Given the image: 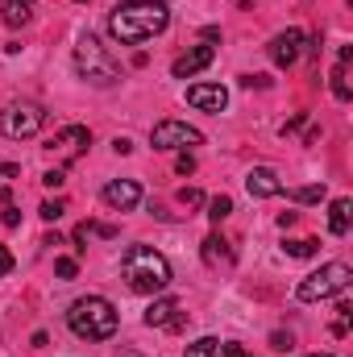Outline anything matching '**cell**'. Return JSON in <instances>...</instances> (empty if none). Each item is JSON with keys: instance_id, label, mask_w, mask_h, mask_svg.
<instances>
[{"instance_id": "obj_1", "label": "cell", "mask_w": 353, "mask_h": 357, "mask_svg": "<svg viewBox=\"0 0 353 357\" xmlns=\"http://www.w3.org/2000/svg\"><path fill=\"white\" fill-rule=\"evenodd\" d=\"M171 25V8L163 0H125L108 13V33L121 46H142L158 33H167Z\"/></svg>"}, {"instance_id": "obj_2", "label": "cell", "mask_w": 353, "mask_h": 357, "mask_svg": "<svg viewBox=\"0 0 353 357\" xmlns=\"http://www.w3.org/2000/svg\"><path fill=\"white\" fill-rule=\"evenodd\" d=\"M121 274H125L129 291H137V295H163L175 278L171 262L154 245H129L125 258H121Z\"/></svg>"}, {"instance_id": "obj_3", "label": "cell", "mask_w": 353, "mask_h": 357, "mask_svg": "<svg viewBox=\"0 0 353 357\" xmlns=\"http://www.w3.org/2000/svg\"><path fill=\"white\" fill-rule=\"evenodd\" d=\"M67 328L80 341H108V337H117L121 316H117L112 299H104V295H80L67 307Z\"/></svg>"}, {"instance_id": "obj_4", "label": "cell", "mask_w": 353, "mask_h": 357, "mask_svg": "<svg viewBox=\"0 0 353 357\" xmlns=\"http://www.w3.org/2000/svg\"><path fill=\"white\" fill-rule=\"evenodd\" d=\"M75 71H80V79H88L91 88H112V84H121V63L108 54V46H100V38H91L84 33L80 42H75Z\"/></svg>"}, {"instance_id": "obj_5", "label": "cell", "mask_w": 353, "mask_h": 357, "mask_svg": "<svg viewBox=\"0 0 353 357\" xmlns=\"http://www.w3.org/2000/svg\"><path fill=\"white\" fill-rule=\"evenodd\" d=\"M353 282V270L345 262H324L320 270H312L303 282H299V303H324L333 295H345V287Z\"/></svg>"}, {"instance_id": "obj_6", "label": "cell", "mask_w": 353, "mask_h": 357, "mask_svg": "<svg viewBox=\"0 0 353 357\" xmlns=\"http://www.w3.org/2000/svg\"><path fill=\"white\" fill-rule=\"evenodd\" d=\"M46 125V108L33 104V100H13L0 108V133L8 142H25V137H38Z\"/></svg>"}, {"instance_id": "obj_7", "label": "cell", "mask_w": 353, "mask_h": 357, "mask_svg": "<svg viewBox=\"0 0 353 357\" xmlns=\"http://www.w3.org/2000/svg\"><path fill=\"white\" fill-rule=\"evenodd\" d=\"M150 146L154 150H187V146H204V133L187 121H158L150 129Z\"/></svg>"}, {"instance_id": "obj_8", "label": "cell", "mask_w": 353, "mask_h": 357, "mask_svg": "<svg viewBox=\"0 0 353 357\" xmlns=\"http://www.w3.org/2000/svg\"><path fill=\"white\" fill-rule=\"evenodd\" d=\"M303 42H308V33L291 25V29H283V33H274V38H270L266 54H270V63H274V67H295V63H299V54H303Z\"/></svg>"}, {"instance_id": "obj_9", "label": "cell", "mask_w": 353, "mask_h": 357, "mask_svg": "<svg viewBox=\"0 0 353 357\" xmlns=\"http://www.w3.org/2000/svg\"><path fill=\"white\" fill-rule=\"evenodd\" d=\"M88 146H91V129H84V125H67V129H59V133L46 142V150L59 154L63 162H75Z\"/></svg>"}, {"instance_id": "obj_10", "label": "cell", "mask_w": 353, "mask_h": 357, "mask_svg": "<svg viewBox=\"0 0 353 357\" xmlns=\"http://www.w3.org/2000/svg\"><path fill=\"white\" fill-rule=\"evenodd\" d=\"M100 199H104L112 212H133V208L142 204V183H137V178H108L104 191H100Z\"/></svg>"}, {"instance_id": "obj_11", "label": "cell", "mask_w": 353, "mask_h": 357, "mask_svg": "<svg viewBox=\"0 0 353 357\" xmlns=\"http://www.w3.org/2000/svg\"><path fill=\"white\" fill-rule=\"evenodd\" d=\"M187 104L200 108V112H225L229 91L220 88V84H191V88H187Z\"/></svg>"}, {"instance_id": "obj_12", "label": "cell", "mask_w": 353, "mask_h": 357, "mask_svg": "<svg viewBox=\"0 0 353 357\" xmlns=\"http://www.w3.org/2000/svg\"><path fill=\"white\" fill-rule=\"evenodd\" d=\"M212 59H216L212 46H191L187 54H179L175 63H171V75H175V79H191V75H200Z\"/></svg>"}, {"instance_id": "obj_13", "label": "cell", "mask_w": 353, "mask_h": 357, "mask_svg": "<svg viewBox=\"0 0 353 357\" xmlns=\"http://www.w3.org/2000/svg\"><path fill=\"white\" fill-rule=\"evenodd\" d=\"M179 316H183V303H179L175 295H163V299H154V303L146 307V316H142V320H146L150 328H171Z\"/></svg>"}, {"instance_id": "obj_14", "label": "cell", "mask_w": 353, "mask_h": 357, "mask_svg": "<svg viewBox=\"0 0 353 357\" xmlns=\"http://www.w3.org/2000/svg\"><path fill=\"white\" fill-rule=\"evenodd\" d=\"M246 191L258 195V199H270V195H283L287 187H283V178L274 175L270 167H254V171L246 175Z\"/></svg>"}, {"instance_id": "obj_15", "label": "cell", "mask_w": 353, "mask_h": 357, "mask_svg": "<svg viewBox=\"0 0 353 357\" xmlns=\"http://www.w3.org/2000/svg\"><path fill=\"white\" fill-rule=\"evenodd\" d=\"M200 258H204V266H233V245L220 237V233H208L204 241H200Z\"/></svg>"}, {"instance_id": "obj_16", "label": "cell", "mask_w": 353, "mask_h": 357, "mask_svg": "<svg viewBox=\"0 0 353 357\" xmlns=\"http://www.w3.org/2000/svg\"><path fill=\"white\" fill-rule=\"evenodd\" d=\"M33 13H38V0H0V17H4V25H8V29L29 25V21H33Z\"/></svg>"}, {"instance_id": "obj_17", "label": "cell", "mask_w": 353, "mask_h": 357, "mask_svg": "<svg viewBox=\"0 0 353 357\" xmlns=\"http://www.w3.org/2000/svg\"><path fill=\"white\" fill-rule=\"evenodd\" d=\"M350 220H353V199L350 195L333 199V204H329V233H333V237H345V233H350Z\"/></svg>"}, {"instance_id": "obj_18", "label": "cell", "mask_w": 353, "mask_h": 357, "mask_svg": "<svg viewBox=\"0 0 353 357\" xmlns=\"http://www.w3.org/2000/svg\"><path fill=\"white\" fill-rule=\"evenodd\" d=\"M283 250H287V258H316V254H320V241H316V237H295V241H287Z\"/></svg>"}, {"instance_id": "obj_19", "label": "cell", "mask_w": 353, "mask_h": 357, "mask_svg": "<svg viewBox=\"0 0 353 357\" xmlns=\"http://www.w3.org/2000/svg\"><path fill=\"white\" fill-rule=\"evenodd\" d=\"M291 199H295V204H324L329 191H324V183H308V187H295Z\"/></svg>"}, {"instance_id": "obj_20", "label": "cell", "mask_w": 353, "mask_h": 357, "mask_svg": "<svg viewBox=\"0 0 353 357\" xmlns=\"http://www.w3.org/2000/svg\"><path fill=\"white\" fill-rule=\"evenodd\" d=\"M333 96H337L341 104H350V100H353V91H350V67H345V63H337V67H333Z\"/></svg>"}, {"instance_id": "obj_21", "label": "cell", "mask_w": 353, "mask_h": 357, "mask_svg": "<svg viewBox=\"0 0 353 357\" xmlns=\"http://www.w3.org/2000/svg\"><path fill=\"white\" fill-rule=\"evenodd\" d=\"M229 212H233V199H229V195H216V199H208V220H212V225L229 220Z\"/></svg>"}, {"instance_id": "obj_22", "label": "cell", "mask_w": 353, "mask_h": 357, "mask_svg": "<svg viewBox=\"0 0 353 357\" xmlns=\"http://www.w3.org/2000/svg\"><path fill=\"white\" fill-rule=\"evenodd\" d=\"M216 345H220L216 337H200L195 345H187V354L183 357H216Z\"/></svg>"}, {"instance_id": "obj_23", "label": "cell", "mask_w": 353, "mask_h": 357, "mask_svg": "<svg viewBox=\"0 0 353 357\" xmlns=\"http://www.w3.org/2000/svg\"><path fill=\"white\" fill-rule=\"evenodd\" d=\"M63 212H67V204H63V199H46V204L38 208V216H42V220H50V225H54V220H63Z\"/></svg>"}, {"instance_id": "obj_24", "label": "cell", "mask_w": 353, "mask_h": 357, "mask_svg": "<svg viewBox=\"0 0 353 357\" xmlns=\"http://www.w3.org/2000/svg\"><path fill=\"white\" fill-rule=\"evenodd\" d=\"M179 204H183V208H200V204H204V191H200V187H183V191H179Z\"/></svg>"}, {"instance_id": "obj_25", "label": "cell", "mask_w": 353, "mask_h": 357, "mask_svg": "<svg viewBox=\"0 0 353 357\" xmlns=\"http://www.w3.org/2000/svg\"><path fill=\"white\" fill-rule=\"evenodd\" d=\"M216 357H254L246 345H237V341H225V345H216Z\"/></svg>"}, {"instance_id": "obj_26", "label": "cell", "mask_w": 353, "mask_h": 357, "mask_svg": "<svg viewBox=\"0 0 353 357\" xmlns=\"http://www.w3.org/2000/svg\"><path fill=\"white\" fill-rule=\"evenodd\" d=\"M54 274H59V278H75V274H80V262H75V258H59V262H54Z\"/></svg>"}, {"instance_id": "obj_27", "label": "cell", "mask_w": 353, "mask_h": 357, "mask_svg": "<svg viewBox=\"0 0 353 357\" xmlns=\"http://www.w3.org/2000/svg\"><path fill=\"white\" fill-rule=\"evenodd\" d=\"M295 345V337L291 333H270V349H278V354H287Z\"/></svg>"}, {"instance_id": "obj_28", "label": "cell", "mask_w": 353, "mask_h": 357, "mask_svg": "<svg viewBox=\"0 0 353 357\" xmlns=\"http://www.w3.org/2000/svg\"><path fill=\"white\" fill-rule=\"evenodd\" d=\"M42 183H46L50 191H59V187L67 183V171H63V167H54V171H46V175H42Z\"/></svg>"}, {"instance_id": "obj_29", "label": "cell", "mask_w": 353, "mask_h": 357, "mask_svg": "<svg viewBox=\"0 0 353 357\" xmlns=\"http://www.w3.org/2000/svg\"><path fill=\"white\" fill-rule=\"evenodd\" d=\"M88 233H91V237H104V241H112V237H117V229H112V225H91V220H88Z\"/></svg>"}, {"instance_id": "obj_30", "label": "cell", "mask_w": 353, "mask_h": 357, "mask_svg": "<svg viewBox=\"0 0 353 357\" xmlns=\"http://www.w3.org/2000/svg\"><path fill=\"white\" fill-rule=\"evenodd\" d=\"M0 220H4V229H17V225H21V212H17L13 204H4V216H0Z\"/></svg>"}, {"instance_id": "obj_31", "label": "cell", "mask_w": 353, "mask_h": 357, "mask_svg": "<svg viewBox=\"0 0 353 357\" xmlns=\"http://www.w3.org/2000/svg\"><path fill=\"white\" fill-rule=\"evenodd\" d=\"M175 171H179V175H191V171H195V158H191V154H179V158H175Z\"/></svg>"}, {"instance_id": "obj_32", "label": "cell", "mask_w": 353, "mask_h": 357, "mask_svg": "<svg viewBox=\"0 0 353 357\" xmlns=\"http://www.w3.org/2000/svg\"><path fill=\"white\" fill-rule=\"evenodd\" d=\"M13 266H17V262H13V254L0 245V278H4V274H13Z\"/></svg>"}, {"instance_id": "obj_33", "label": "cell", "mask_w": 353, "mask_h": 357, "mask_svg": "<svg viewBox=\"0 0 353 357\" xmlns=\"http://www.w3.org/2000/svg\"><path fill=\"white\" fill-rule=\"evenodd\" d=\"M91 233H88V220H84V225H80V229H75V233H71V241H75V250H84V241H88Z\"/></svg>"}, {"instance_id": "obj_34", "label": "cell", "mask_w": 353, "mask_h": 357, "mask_svg": "<svg viewBox=\"0 0 353 357\" xmlns=\"http://www.w3.org/2000/svg\"><path fill=\"white\" fill-rule=\"evenodd\" d=\"M241 84H246V88H266L270 79H266V75H241Z\"/></svg>"}, {"instance_id": "obj_35", "label": "cell", "mask_w": 353, "mask_h": 357, "mask_svg": "<svg viewBox=\"0 0 353 357\" xmlns=\"http://www.w3.org/2000/svg\"><path fill=\"white\" fill-rule=\"evenodd\" d=\"M17 175H21L17 162H0V178H17Z\"/></svg>"}, {"instance_id": "obj_36", "label": "cell", "mask_w": 353, "mask_h": 357, "mask_svg": "<svg viewBox=\"0 0 353 357\" xmlns=\"http://www.w3.org/2000/svg\"><path fill=\"white\" fill-rule=\"evenodd\" d=\"M303 121H308V116H303V112H299V116H291V121H287V125H283V137H287V133H295V129H299V125H303Z\"/></svg>"}, {"instance_id": "obj_37", "label": "cell", "mask_w": 353, "mask_h": 357, "mask_svg": "<svg viewBox=\"0 0 353 357\" xmlns=\"http://www.w3.org/2000/svg\"><path fill=\"white\" fill-rule=\"evenodd\" d=\"M337 312H341V324H350V316H353V303H350V299H341V303H337Z\"/></svg>"}, {"instance_id": "obj_38", "label": "cell", "mask_w": 353, "mask_h": 357, "mask_svg": "<svg viewBox=\"0 0 353 357\" xmlns=\"http://www.w3.org/2000/svg\"><path fill=\"white\" fill-rule=\"evenodd\" d=\"M112 150H117V154H129V150H133V142H129V137H117V142H112Z\"/></svg>"}, {"instance_id": "obj_39", "label": "cell", "mask_w": 353, "mask_h": 357, "mask_svg": "<svg viewBox=\"0 0 353 357\" xmlns=\"http://www.w3.org/2000/svg\"><path fill=\"white\" fill-rule=\"evenodd\" d=\"M303 357H333V354H303Z\"/></svg>"}, {"instance_id": "obj_40", "label": "cell", "mask_w": 353, "mask_h": 357, "mask_svg": "<svg viewBox=\"0 0 353 357\" xmlns=\"http://www.w3.org/2000/svg\"><path fill=\"white\" fill-rule=\"evenodd\" d=\"M75 4H88V0H75Z\"/></svg>"}]
</instances>
